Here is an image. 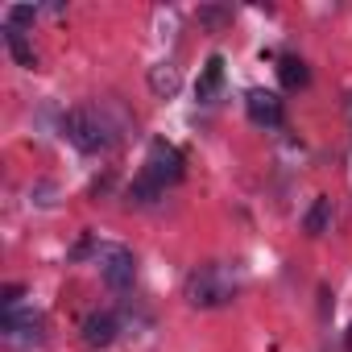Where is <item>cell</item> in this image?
Returning a JSON list of instances; mask_svg holds the SVG:
<instances>
[{
    "label": "cell",
    "mask_w": 352,
    "mask_h": 352,
    "mask_svg": "<svg viewBox=\"0 0 352 352\" xmlns=\"http://www.w3.org/2000/svg\"><path fill=\"white\" fill-rule=\"evenodd\" d=\"M141 174L166 191L170 183H179V179H183V153L174 149L170 141H153L149 153H145V170H141Z\"/></svg>",
    "instance_id": "cell-4"
},
{
    "label": "cell",
    "mask_w": 352,
    "mask_h": 352,
    "mask_svg": "<svg viewBox=\"0 0 352 352\" xmlns=\"http://www.w3.org/2000/svg\"><path fill=\"white\" fill-rule=\"evenodd\" d=\"M83 344H91V348H104V344H112L116 340V331H120V319L112 315V311H91L87 319H83Z\"/></svg>",
    "instance_id": "cell-7"
},
{
    "label": "cell",
    "mask_w": 352,
    "mask_h": 352,
    "mask_svg": "<svg viewBox=\"0 0 352 352\" xmlns=\"http://www.w3.org/2000/svg\"><path fill=\"white\" fill-rule=\"evenodd\" d=\"M348 352H352V327H348Z\"/></svg>",
    "instance_id": "cell-14"
},
{
    "label": "cell",
    "mask_w": 352,
    "mask_h": 352,
    "mask_svg": "<svg viewBox=\"0 0 352 352\" xmlns=\"http://www.w3.org/2000/svg\"><path fill=\"white\" fill-rule=\"evenodd\" d=\"M220 87H224V58H220V54H212V58L204 63V71H199L195 100H199V104H212V100L220 96Z\"/></svg>",
    "instance_id": "cell-9"
},
{
    "label": "cell",
    "mask_w": 352,
    "mask_h": 352,
    "mask_svg": "<svg viewBox=\"0 0 352 352\" xmlns=\"http://www.w3.org/2000/svg\"><path fill=\"white\" fill-rule=\"evenodd\" d=\"M245 112H249V120H253L257 129H278V124H282V100H278L274 91L253 87V91L245 96Z\"/></svg>",
    "instance_id": "cell-6"
},
{
    "label": "cell",
    "mask_w": 352,
    "mask_h": 352,
    "mask_svg": "<svg viewBox=\"0 0 352 352\" xmlns=\"http://www.w3.org/2000/svg\"><path fill=\"white\" fill-rule=\"evenodd\" d=\"M5 46H9V54L17 58V67H25V71H34V67H38V50H34V42L25 38V30L5 25Z\"/></svg>",
    "instance_id": "cell-10"
},
{
    "label": "cell",
    "mask_w": 352,
    "mask_h": 352,
    "mask_svg": "<svg viewBox=\"0 0 352 352\" xmlns=\"http://www.w3.org/2000/svg\"><path fill=\"white\" fill-rule=\"evenodd\" d=\"M278 75H282V83L294 91V87H307V79H311V71H307V63L302 58H294V54H286L282 58V67H278Z\"/></svg>",
    "instance_id": "cell-12"
},
{
    "label": "cell",
    "mask_w": 352,
    "mask_h": 352,
    "mask_svg": "<svg viewBox=\"0 0 352 352\" xmlns=\"http://www.w3.org/2000/svg\"><path fill=\"white\" fill-rule=\"evenodd\" d=\"M67 137H71L83 153H100V149H108L120 133H116V124L108 120V104H87V108H75V112L67 116Z\"/></svg>",
    "instance_id": "cell-2"
},
{
    "label": "cell",
    "mask_w": 352,
    "mask_h": 352,
    "mask_svg": "<svg viewBox=\"0 0 352 352\" xmlns=\"http://www.w3.org/2000/svg\"><path fill=\"white\" fill-rule=\"evenodd\" d=\"M5 340L13 348H34L46 340V323L34 311H5Z\"/></svg>",
    "instance_id": "cell-5"
},
{
    "label": "cell",
    "mask_w": 352,
    "mask_h": 352,
    "mask_svg": "<svg viewBox=\"0 0 352 352\" xmlns=\"http://www.w3.org/2000/svg\"><path fill=\"white\" fill-rule=\"evenodd\" d=\"M145 83H149V91L157 100H174V96H179V87H183V71L174 67V63H153L149 75H145Z\"/></svg>",
    "instance_id": "cell-8"
},
{
    "label": "cell",
    "mask_w": 352,
    "mask_h": 352,
    "mask_svg": "<svg viewBox=\"0 0 352 352\" xmlns=\"http://www.w3.org/2000/svg\"><path fill=\"white\" fill-rule=\"evenodd\" d=\"M96 265H100L104 286L116 290V294H124V290L133 286V278H137V257H133L124 245H100V249H96Z\"/></svg>",
    "instance_id": "cell-3"
},
{
    "label": "cell",
    "mask_w": 352,
    "mask_h": 352,
    "mask_svg": "<svg viewBox=\"0 0 352 352\" xmlns=\"http://www.w3.org/2000/svg\"><path fill=\"white\" fill-rule=\"evenodd\" d=\"M348 116H352V104H348Z\"/></svg>",
    "instance_id": "cell-15"
},
{
    "label": "cell",
    "mask_w": 352,
    "mask_h": 352,
    "mask_svg": "<svg viewBox=\"0 0 352 352\" xmlns=\"http://www.w3.org/2000/svg\"><path fill=\"white\" fill-rule=\"evenodd\" d=\"M199 21H204V25H224V21H232V13H224V9H204Z\"/></svg>",
    "instance_id": "cell-13"
},
{
    "label": "cell",
    "mask_w": 352,
    "mask_h": 352,
    "mask_svg": "<svg viewBox=\"0 0 352 352\" xmlns=\"http://www.w3.org/2000/svg\"><path fill=\"white\" fill-rule=\"evenodd\" d=\"M241 294V278L232 265L224 261H208L199 270L187 274V286H183V298L199 311H216V307H228L232 298Z\"/></svg>",
    "instance_id": "cell-1"
},
{
    "label": "cell",
    "mask_w": 352,
    "mask_h": 352,
    "mask_svg": "<svg viewBox=\"0 0 352 352\" xmlns=\"http://www.w3.org/2000/svg\"><path fill=\"white\" fill-rule=\"evenodd\" d=\"M327 228H331V199L319 195V199L311 204V212L302 216V232H307V236H323Z\"/></svg>",
    "instance_id": "cell-11"
}]
</instances>
